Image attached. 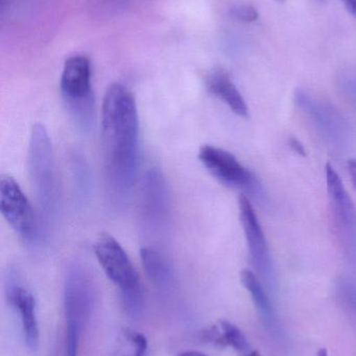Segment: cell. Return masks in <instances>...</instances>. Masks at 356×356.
Listing matches in <instances>:
<instances>
[{"label": "cell", "instance_id": "3", "mask_svg": "<svg viewBox=\"0 0 356 356\" xmlns=\"http://www.w3.org/2000/svg\"><path fill=\"white\" fill-rule=\"evenodd\" d=\"M96 286L89 270L79 263L69 266L64 282L65 355L79 356L82 334L95 307Z\"/></svg>", "mask_w": 356, "mask_h": 356}, {"label": "cell", "instance_id": "25", "mask_svg": "<svg viewBox=\"0 0 356 356\" xmlns=\"http://www.w3.org/2000/svg\"><path fill=\"white\" fill-rule=\"evenodd\" d=\"M317 356H328V351L326 348H321L318 351Z\"/></svg>", "mask_w": 356, "mask_h": 356}, {"label": "cell", "instance_id": "28", "mask_svg": "<svg viewBox=\"0 0 356 356\" xmlns=\"http://www.w3.org/2000/svg\"><path fill=\"white\" fill-rule=\"evenodd\" d=\"M277 2H280V3H282V2L286 1V0H276Z\"/></svg>", "mask_w": 356, "mask_h": 356}, {"label": "cell", "instance_id": "30", "mask_svg": "<svg viewBox=\"0 0 356 356\" xmlns=\"http://www.w3.org/2000/svg\"><path fill=\"white\" fill-rule=\"evenodd\" d=\"M319 1H324V0H319Z\"/></svg>", "mask_w": 356, "mask_h": 356}, {"label": "cell", "instance_id": "26", "mask_svg": "<svg viewBox=\"0 0 356 356\" xmlns=\"http://www.w3.org/2000/svg\"><path fill=\"white\" fill-rule=\"evenodd\" d=\"M107 1L114 2V3H125L129 0H107Z\"/></svg>", "mask_w": 356, "mask_h": 356}, {"label": "cell", "instance_id": "7", "mask_svg": "<svg viewBox=\"0 0 356 356\" xmlns=\"http://www.w3.org/2000/svg\"><path fill=\"white\" fill-rule=\"evenodd\" d=\"M199 159L212 177L225 186L244 191L256 198L263 196V188L256 177L227 150L204 145L200 148Z\"/></svg>", "mask_w": 356, "mask_h": 356}, {"label": "cell", "instance_id": "15", "mask_svg": "<svg viewBox=\"0 0 356 356\" xmlns=\"http://www.w3.org/2000/svg\"><path fill=\"white\" fill-rule=\"evenodd\" d=\"M202 340L219 347H231L238 353H247L249 343L242 330L227 320L203 330Z\"/></svg>", "mask_w": 356, "mask_h": 356}, {"label": "cell", "instance_id": "5", "mask_svg": "<svg viewBox=\"0 0 356 356\" xmlns=\"http://www.w3.org/2000/svg\"><path fill=\"white\" fill-rule=\"evenodd\" d=\"M61 95L67 112L81 131H89L95 121L91 65L81 54L67 58L60 81Z\"/></svg>", "mask_w": 356, "mask_h": 356}, {"label": "cell", "instance_id": "20", "mask_svg": "<svg viewBox=\"0 0 356 356\" xmlns=\"http://www.w3.org/2000/svg\"><path fill=\"white\" fill-rule=\"evenodd\" d=\"M231 16L242 22L252 23L258 18V12L249 4L240 3L231 8Z\"/></svg>", "mask_w": 356, "mask_h": 356}, {"label": "cell", "instance_id": "11", "mask_svg": "<svg viewBox=\"0 0 356 356\" xmlns=\"http://www.w3.org/2000/svg\"><path fill=\"white\" fill-rule=\"evenodd\" d=\"M238 205L240 221L246 236L251 261L259 276L265 280V284L271 286L274 282L273 263L258 218L250 200L246 196L240 197Z\"/></svg>", "mask_w": 356, "mask_h": 356}, {"label": "cell", "instance_id": "12", "mask_svg": "<svg viewBox=\"0 0 356 356\" xmlns=\"http://www.w3.org/2000/svg\"><path fill=\"white\" fill-rule=\"evenodd\" d=\"M295 102L330 143L334 145L344 143L347 137L346 122L334 106L313 97L302 90H298L295 94Z\"/></svg>", "mask_w": 356, "mask_h": 356}, {"label": "cell", "instance_id": "27", "mask_svg": "<svg viewBox=\"0 0 356 356\" xmlns=\"http://www.w3.org/2000/svg\"><path fill=\"white\" fill-rule=\"evenodd\" d=\"M247 356H261V355H259L258 351H251Z\"/></svg>", "mask_w": 356, "mask_h": 356}, {"label": "cell", "instance_id": "23", "mask_svg": "<svg viewBox=\"0 0 356 356\" xmlns=\"http://www.w3.org/2000/svg\"><path fill=\"white\" fill-rule=\"evenodd\" d=\"M347 10L356 17V0H342Z\"/></svg>", "mask_w": 356, "mask_h": 356}, {"label": "cell", "instance_id": "17", "mask_svg": "<svg viewBox=\"0 0 356 356\" xmlns=\"http://www.w3.org/2000/svg\"><path fill=\"white\" fill-rule=\"evenodd\" d=\"M121 341L123 344L121 356H146L148 353V339L141 332L132 328H123L121 332Z\"/></svg>", "mask_w": 356, "mask_h": 356}, {"label": "cell", "instance_id": "4", "mask_svg": "<svg viewBox=\"0 0 356 356\" xmlns=\"http://www.w3.org/2000/svg\"><path fill=\"white\" fill-rule=\"evenodd\" d=\"M93 250L107 277L118 288L127 314L132 318L140 317L144 307V288L125 249L106 234L95 241Z\"/></svg>", "mask_w": 356, "mask_h": 356}, {"label": "cell", "instance_id": "14", "mask_svg": "<svg viewBox=\"0 0 356 356\" xmlns=\"http://www.w3.org/2000/svg\"><path fill=\"white\" fill-rule=\"evenodd\" d=\"M140 259L148 280L161 291H171L176 284L175 272L164 253L156 247L146 246L140 250Z\"/></svg>", "mask_w": 356, "mask_h": 356}, {"label": "cell", "instance_id": "13", "mask_svg": "<svg viewBox=\"0 0 356 356\" xmlns=\"http://www.w3.org/2000/svg\"><path fill=\"white\" fill-rule=\"evenodd\" d=\"M209 92L224 102L234 114L242 118H248L249 108L242 93L224 70H215L206 79Z\"/></svg>", "mask_w": 356, "mask_h": 356}, {"label": "cell", "instance_id": "2", "mask_svg": "<svg viewBox=\"0 0 356 356\" xmlns=\"http://www.w3.org/2000/svg\"><path fill=\"white\" fill-rule=\"evenodd\" d=\"M27 163L40 220L45 232L56 221L60 195L52 140L41 123H37L31 129Z\"/></svg>", "mask_w": 356, "mask_h": 356}, {"label": "cell", "instance_id": "29", "mask_svg": "<svg viewBox=\"0 0 356 356\" xmlns=\"http://www.w3.org/2000/svg\"><path fill=\"white\" fill-rule=\"evenodd\" d=\"M4 1H6V0H1L2 4H4Z\"/></svg>", "mask_w": 356, "mask_h": 356}, {"label": "cell", "instance_id": "1", "mask_svg": "<svg viewBox=\"0 0 356 356\" xmlns=\"http://www.w3.org/2000/svg\"><path fill=\"white\" fill-rule=\"evenodd\" d=\"M102 150L106 186L111 202H127L137 178L140 129L133 93L113 83L105 94L102 110Z\"/></svg>", "mask_w": 356, "mask_h": 356}, {"label": "cell", "instance_id": "21", "mask_svg": "<svg viewBox=\"0 0 356 356\" xmlns=\"http://www.w3.org/2000/svg\"><path fill=\"white\" fill-rule=\"evenodd\" d=\"M347 169H348L349 177H350L353 188L356 190V158L349 159L347 162Z\"/></svg>", "mask_w": 356, "mask_h": 356}, {"label": "cell", "instance_id": "9", "mask_svg": "<svg viewBox=\"0 0 356 356\" xmlns=\"http://www.w3.org/2000/svg\"><path fill=\"white\" fill-rule=\"evenodd\" d=\"M6 295L8 303L18 313L25 344L31 350H36L40 343L37 302L16 269H10L6 274Z\"/></svg>", "mask_w": 356, "mask_h": 356}, {"label": "cell", "instance_id": "16", "mask_svg": "<svg viewBox=\"0 0 356 356\" xmlns=\"http://www.w3.org/2000/svg\"><path fill=\"white\" fill-rule=\"evenodd\" d=\"M240 280H242V286L251 295V298H252L257 311L261 313V317L269 325H274L276 321L275 313H274L271 300H270L261 280L257 277L254 272L245 269L240 273Z\"/></svg>", "mask_w": 356, "mask_h": 356}, {"label": "cell", "instance_id": "8", "mask_svg": "<svg viewBox=\"0 0 356 356\" xmlns=\"http://www.w3.org/2000/svg\"><path fill=\"white\" fill-rule=\"evenodd\" d=\"M326 182L334 225L345 254L356 263V209L340 175L332 165L326 166Z\"/></svg>", "mask_w": 356, "mask_h": 356}, {"label": "cell", "instance_id": "6", "mask_svg": "<svg viewBox=\"0 0 356 356\" xmlns=\"http://www.w3.org/2000/svg\"><path fill=\"white\" fill-rule=\"evenodd\" d=\"M0 211L8 225L26 244L36 246L43 238L44 229L39 215L14 177L0 178Z\"/></svg>", "mask_w": 356, "mask_h": 356}, {"label": "cell", "instance_id": "18", "mask_svg": "<svg viewBox=\"0 0 356 356\" xmlns=\"http://www.w3.org/2000/svg\"><path fill=\"white\" fill-rule=\"evenodd\" d=\"M71 164H72L73 177H75L77 193L81 198L85 200L89 196L90 190H91V177H90L87 161L82 154H75L71 160Z\"/></svg>", "mask_w": 356, "mask_h": 356}, {"label": "cell", "instance_id": "24", "mask_svg": "<svg viewBox=\"0 0 356 356\" xmlns=\"http://www.w3.org/2000/svg\"><path fill=\"white\" fill-rule=\"evenodd\" d=\"M177 356H208L205 355V353H200V351L196 350H188V351H182Z\"/></svg>", "mask_w": 356, "mask_h": 356}, {"label": "cell", "instance_id": "22", "mask_svg": "<svg viewBox=\"0 0 356 356\" xmlns=\"http://www.w3.org/2000/svg\"><path fill=\"white\" fill-rule=\"evenodd\" d=\"M290 146L292 147V149L294 150L295 152L300 154V156H307V152H305L304 146H303L302 143H301L298 139H296V138H291Z\"/></svg>", "mask_w": 356, "mask_h": 356}, {"label": "cell", "instance_id": "10", "mask_svg": "<svg viewBox=\"0 0 356 356\" xmlns=\"http://www.w3.org/2000/svg\"><path fill=\"white\" fill-rule=\"evenodd\" d=\"M171 211L169 186L158 168L146 173L141 190L142 221L148 229L160 232L167 227Z\"/></svg>", "mask_w": 356, "mask_h": 356}, {"label": "cell", "instance_id": "19", "mask_svg": "<svg viewBox=\"0 0 356 356\" xmlns=\"http://www.w3.org/2000/svg\"><path fill=\"white\" fill-rule=\"evenodd\" d=\"M338 88L341 94L356 106V68L345 69L339 74Z\"/></svg>", "mask_w": 356, "mask_h": 356}]
</instances>
